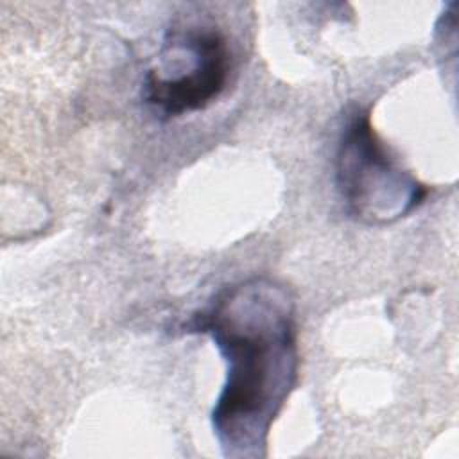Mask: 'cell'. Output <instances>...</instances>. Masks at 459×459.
<instances>
[{
	"label": "cell",
	"instance_id": "cell-1",
	"mask_svg": "<svg viewBox=\"0 0 459 459\" xmlns=\"http://www.w3.org/2000/svg\"><path fill=\"white\" fill-rule=\"evenodd\" d=\"M195 328L215 342L226 378L212 409L224 457L267 455L271 427L298 382L296 299L287 285L253 276L224 287Z\"/></svg>",
	"mask_w": 459,
	"mask_h": 459
},
{
	"label": "cell",
	"instance_id": "cell-3",
	"mask_svg": "<svg viewBox=\"0 0 459 459\" xmlns=\"http://www.w3.org/2000/svg\"><path fill=\"white\" fill-rule=\"evenodd\" d=\"M160 57L143 77L142 99L161 118L204 109L226 88L231 54L215 27L172 25Z\"/></svg>",
	"mask_w": 459,
	"mask_h": 459
},
{
	"label": "cell",
	"instance_id": "cell-2",
	"mask_svg": "<svg viewBox=\"0 0 459 459\" xmlns=\"http://www.w3.org/2000/svg\"><path fill=\"white\" fill-rule=\"evenodd\" d=\"M335 185L357 222L387 226L416 210L429 188L405 170L377 134L368 109L346 120L335 152Z\"/></svg>",
	"mask_w": 459,
	"mask_h": 459
}]
</instances>
